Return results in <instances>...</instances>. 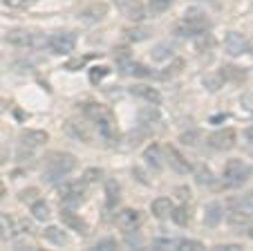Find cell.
Returning <instances> with one entry per match:
<instances>
[{
  "instance_id": "ee69618b",
  "label": "cell",
  "mask_w": 253,
  "mask_h": 251,
  "mask_svg": "<svg viewBox=\"0 0 253 251\" xmlns=\"http://www.w3.org/2000/svg\"><path fill=\"white\" fill-rule=\"evenodd\" d=\"M244 137H247L249 142L253 144V128H247V130H244Z\"/></svg>"
},
{
  "instance_id": "f546056e",
  "label": "cell",
  "mask_w": 253,
  "mask_h": 251,
  "mask_svg": "<svg viewBox=\"0 0 253 251\" xmlns=\"http://www.w3.org/2000/svg\"><path fill=\"white\" fill-rule=\"evenodd\" d=\"M172 56V50L170 45H157V48H153V58L155 61H166V58Z\"/></svg>"
},
{
  "instance_id": "60d3db41",
  "label": "cell",
  "mask_w": 253,
  "mask_h": 251,
  "mask_svg": "<svg viewBox=\"0 0 253 251\" xmlns=\"http://www.w3.org/2000/svg\"><path fill=\"white\" fill-rule=\"evenodd\" d=\"M126 36H128L130 41H141V38H146L148 34L141 32V29H132V32H126Z\"/></svg>"
},
{
  "instance_id": "bcb514c9",
  "label": "cell",
  "mask_w": 253,
  "mask_h": 251,
  "mask_svg": "<svg viewBox=\"0 0 253 251\" xmlns=\"http://www.w3.org/2000/svg\"><path fill=\"white\" fill-rule=\"evenodd\" d=\"M249 238H251V240H253V229H249Z\"/></svg>"
},
{
  "instance_id": "8992f818",
  "label": "cell",
  "mask_w": 253,
  "mask_h": 251,
  "mask_svg": "<svg viewBox=\"0 0 253 251\" xmlns=\"http://www.w3.org/2000/svg\"><path fill=\"white\" fill-rule=\"evenodd\" d=\"M115 7L121 11V16L134 23L146 18V7L141 5V0H115Z\"/></svg>"
},
{
  "instance_id": "d4e9b609",
  "label": "cell",
  "mask_w": 253,
  "mask_h": 251,
  "mask_svg": "<svg viewBox=\"0 0 253 251\" xmlns=\"http://www.w3.org/2000/svg\"><path fill=\"white\" fill-rule=\"evenodd\" d=\"M172 2H175V0H148V9H150V14L159 16V14L170 9Z\"/></svg>"
},
{
  "instance_id": "e575fe53",
  "label": "cell",
  "mask_w": 253,
  "mask_h": 251,
  "mask_svg": "<svg viewBox=\"0 0 253 251\" xmlns=\"http://www.w3.org/2000/svg\"><path fill=\"white\" fill-rule=\"evenodd\" d=\"M117 247H119L117 245V240H112V238H103V240L96 242L94 249L96 251H112V249H117Z\"/></svg>"
},
{
  "instance_id": "f35d334b",
  "label": "cell",
  "mask_w": 253,
  "mask_h": 251,
  "mask_svg": "<svg viewBox=\"0 0 253 251\" xmlns=\"http://www.w3.org/2000/svg\"><path fill=\"white\" fill-rule=\"evenodd\" d=\"M153 247H157V249H177V240H168V238H157V240L153 242Z\"/></svg>"
},
{
  "instance_id": "e0dca14e",
  "label": "cell",
  "mask_w": 253,
  "mask_h": 251,
  "mask_svg": "<svg viewBox=\"0 0 253 251\" xmlns=\"http://www.w3.org/2000/svg\"><path fill=\"white\" fill-rule=\"evenodd\" d=\"M16 238V222L11 215L0 213V240H14Z\"/></svg>"
},
{
  "instance_id": "7dc6e473",
  "label": "cell",
  "mask_w": 253,
  "mask_h": 251,
  "mask_svg": "<svg viewBox=\"0 0 253 251\" xmlns=\"http://www.w3.org/2000/svg\"><path fill=\"white\" fill-rule=\"evenodd\" d=\"M204 2H215V0H204Z\"/></svg>"
},
{
  "instance_id": "5bb4252c",
  "label": "cell",
  "mask_w": 253,
  "mask_h": 251,
  "mask_svg": "<svg viewBox=\"0 0 253 251\" xmlns=\"http://www.w3.org/2000/svg\"><path fill=\"white\" fill-rule=\"evenodd\" d=\"M150 211H153V215L157 220H166L172 213V202L168 198H157L153 202V206H150Z\"/></svg>"
},
{
  "instance_id": "52a82bcc",
  "label": "cell",
  "mask_w": 253,
  "mask_h": 251,
  "mask_svg": "<svg viewBox=\"0 0 253 251\" xmlns=\"http://www.w3.org/2000/svg\"><path fill=\"white\" fill-rule=\"evenodd\" d=\"M47 45L54 54H72L74 48H77V36L70 34V32H61V34H56V36L49 38Z\"/></svg>"
},
{
  "instance_id": "ba28073f",
  "label": "cell",
  "mask_w": 253,
  "mask_h": 251,
  "mask_svg": "<svg viewBox=\"0 0 253 251\" xmlns=\"http://www.w3.org/2000/svg\"><path fill=\"white\" fill-rule=\"evenodd\" d=\"M65 133L70 135V137L83 142V144H92V123H87V121L67 119V121H65Z\"/></svg>"
},
{
  "instance_id": "8fae6325",
  "label": "cell",
  "mask_w": 253,
  "mask_h": 251,
  "mask_svg": "<svg viewBox=\"0 0 253 251\" xmlns=\"http://www.w3.org/2000/svg\"><path fill=\"white\" fill-rule=\"evenodd\" d=\"M115 222H117V227L119 229H124L126 233H130V231H134V229L139 227L141 215H139V211H134V208H124L121 213H117Z\"/></svg>"
},
{
  "instance_id": "d6a6232c",
  "label": "cell",
  "mask_w": 253,
  "mask_h": 251,
  "mask_svg": "<svg viewBox=\"0 0 253 251\" xmlns=\"http://www.w3.org/2000/svg\"><path fill=\"white\" fill-rule=\"evenodd\" d=\"M177 249H184V251H200L204 249V245L197 240H177Z\"/></svg>"
},
{
  "instance_id": "d590c367",
  "label": "cell",
  "mask_w": 253,
  "mask_h": 251,
  "mask_svg": "<svg viewBox=\"0 0 253 251\" xmlns=\"http://www.w3.org/2000/svg\"><path fill=\"white\" fill-rule=\"evenodd\" d=\"M195 180L200 182V184H211V182H213V173H211L209 168H204V166H200V168H197Z\"/></svg>"
},
{
  "instance_id": "ab89813d",
  "label": "cell",
  "mask_w": 253,
  "mask_h": 251,
  "mask_svg": "<svg viewBox=\"0 0 253 251\" xmlns=\"http://www.w3.org/2000/svg\"><path fill=\"white\" fill-rule=\"evenodd\" d=\"M105 74H108V67H92L90 70V81H94L96 83V81H101Z\"/></svg>"
},
{
  "instance_id": "b9f144b4",
  "label": "cell",
  "mask_w": 253,
  "mask_h": 251,
  "mask_svg": "<svg viewBox=\"0 0 253 251\" xmlns=\"http://www.w3.org/2000/svg\"><path fill=\"white\" fill-rule=\"evenodd\" d=\"M7 7H25L29 5V2H34V0H2Z\"/></svg>"
},
{
  "instance_id": "f6af8a7d",
  "label": "cell",
  "mask_w": 253,
  "mask_h": 251,
  "mask_svg": "<svg viewBox=\"0 0 253 251\" xmlns=\"http://www.w3.org/2000/svg\"><path fill=\"white\" fill-rule=\"evenodd\" d=\"M5 193H7V191H5V184H2V180H0V200L5 198Z\"/></svg>"
},
{
  "instance_id": "7a4b0ae2",
  "label": "cell",
  "mask_w": 253,
  "mask_h": 251,
  "mask_svg": "<svg viewBox=\"0 0 253 251\" xmlns=\"http://www.w3.org/2000/svg\"><path fill=\"white\" fill-rule=\"evenodd\" d=\"M209 27H211L209 16L202 9H197V7H191V9H186L182 23L177 25V32L184 34V36H197V34H204Z\"/></svg>"
},
{
  "instance_id": "836d02e7",
  "label": "cell",
  "mask_w": 253,
  "mask_h": 251,
  "mask_svg": "<svg viewBox=\"0 0 253 251\" xmlns=\"http://www.w3.org/2000/svg\"><path fill=\"white\" fill-rule=\"evenodd\" d=\"M182 67H184V61H179V58H177V61L172 63V65H168V67H166V72H162L159 76H162V79H170V76H175L177 72L182 70Z\"/></svg>"
},
{
  "instance_id": "7bdbcfd3",
  "label": "cell",
  "mask_w": 253,
  "mask_h": 251,
  "mask_svg": "<svg viewBox=\"0 0 253 251\" xmlns=\"http://www.w3.org/2000/svg\"><path fill=\"white\" fill-rule=\"evenodd\" d=\"M217 249H220V251H240L242 247H240V245H220Z\"/></svg>"
},
{
  "instance_id": "4316f807",
  "label": "cell",
  "mask_w": 253,
  "mask_h": 251,
  "mask_svg": "<svg viewBox=\"0 0 253 251\" xmlns=\"http://www.w3.org/2000/svg\"><path fill=\"white\" fill-rule=\"evenodd\" d=\"M204 83L211 92H217V90H222V86H224V74H222V72L220 74H211L204 79Z\"/></svg>"
},
{
  "instance_id": "ffe728a7",
  "label": "cell",
  "mask_w": 253,
  "mask_h": 251,
  "mask_svg": "<svg viewBox=\"0 0 253 251\" xmlns=\"http://www.w3.org/2000/svg\"><path fill=\"white\" fill-rule=\"evenodd\" d=\"M105 11H108V7L105 5H99V2H94L92 7H87V9L81 11V18L85 20V23H96V20H101L105 16Z\"/></svg>"
},
{
  "instance_id": "277c9868",
  "label": "cell",
  "mask_w": 253,
  "mask_h": 251,
  "mask_svg": "<svg viewBox=\"0 0 253 251\" xmlns=\"http://www.w3.org/2000/svg\"><path fill=\"white\" fill-rule=\"evenodd\" d=\"M5 41L11 43V45H18V48H29V45H45L47 43L41 34L36 36V34L27 32V29H11V32H7Z\"/></svg>"
},
{
  "instance_id": "f1b7e54d",
  "label": "cell",
  "mask_w": 253,
  "mask_h": 251,
  "mask_svg": "<svg viewBox=\"0 0 253 251\" xmlns=\"http://www.w3.org/2000/svg\"><path fill=\"white\" fill-rule=\"evenodd\" d=\"M170 218L175 220L179 227H186L188 224V208L186 206H179V208H172V213H170Z\"/></svg>"
},
{
  "instance_id": "44dd1931",
  "label": "cell",
  "mask_w": 253,
  "mask_h": 251,
  "mask_svg": "<svg viewBox=\"0 0 253 251\" xmlns=\"http://www.w3.org/2000/svg\"><path fill=\"white\" fill-rule=\"evenodd\" d=\"M132 95L141 97V99L150 101V103H159V101H162V95H159L155 88H148V86H134L132 88Z\"/></svg>"
},
{
  "instance_id": "7402d4cb",
  "label": "cell",
  "mask_w": 253,
  "mask_h": 251,
  "mask_svg": "<svg viewBox=\"0 0 253 251\" xmlns=\"http://www.w3.org/2000/svg\"><path fill=\"white\" fill-rule=\"evenodd\" d=\"M43 236H45V240L52 242V245H58V247L67 245V236L61 231V229H56V227H47Z\"/></svg>"
},
{
  "instance_id": "83f0119b",
  "label": "cell",
  "mask_w": 253,
  "mask_h": 251,
  "mask_svg": "<svg viewBox=\"0 0 253 251\" xmlns=\"http://www.w3.org/2000/svg\"><path fill=\"white\" fill-rule=\"evenodd\" d=\"M222 74H224V79H231V81H244V76H247L242 67H233V65H224Z\"/></svg>"
},
{
  "instance_id": "9a60e30c",
  "label": "cell",
  "mask_w": 253,
  "mask_h": 251,
  "mask_svg": "<svg viewBox=\"0 0 253 251\" xmlns=\"http://www.w3.org/2000/svg\"><path fill=\"white\" fill-rule=\"evenodd\" d=\"M61 218H63V222H65L67 227L74 229V231H79L81 236H85V233H87V224H85V220H83L81 215L72 213V211H63Z\"/></svg>"
},
{
  "instance_id": "2e32d148",
  "label": "cell",
  "mask_w": 253,
  "mask_h": 251,
  "mask_svg": "<svg viewBox=\"0 0 253 251\" xmlns=\"http://www.w3.org/2000/svg\"><path fill=\"white\" fill-rule=\"evenodd\" d=\"M229 206L235 208V211H242L244 215L253 218V193L251 195H242V198H231Z\"/></svg>"
},
{
  "instance_id": "7c38bea8",
  "label": "cell",
  "mask_w": 253,
  "mask_h": 251,
  "mask_svg": "<svg viewBox=\"0 0 253 251\" xmlns=\"http://www.w3.org/2000/svg\"><path fill=\"white\" fill-rule=\"evenodd\" d=\"M47 139L49 137L45 130H23V133H20V148L32 151V148H36V146H43Z\"/></svg>"
},
{
  "instance_id": "9c48e42d",
  "label": "cell",
  "mask_w": 253,
  "mask_h": 251,
  "mask_svg": "<svg viewBox=\"0 0 253 251\" xmlns=\"http://www.w3.org/2000/svg\"><path fill=\"white\" fill-rule=\"evenodd\" d=\"M83 112H85V117L90 119L94 126H101V123H105V121H115V117H112V112L105 105H101V103H83Z\"/></svg>"
},
{
  "instance_id": "4fadbf2b",
  "label": "cell",
  "mask_w": 253,
  "mask_h": 251,
  "mask_svg": "<svg viewBox=\"0 0 253 251\" xmlns=\"http://www.w3.org/2000/svg\"><path fill=\"white\" fill-rule=\"evenodd\" d=\"M164 152H166V157H168L166 161L172 166V168H175L177 173H184V175H186V173H191V171H193V166L186 161V157L177 152V148L166 146V148H164Z\"/></svg>"
},
{
  "instance_id": "1f68e13d",
  "label": "cell",
  "mask_w": 253,
  "mask_h": 251,
  "mask_svg": "<svg viewBox=\"0 0 253 251\" xmlns=\"http://www.w3.org/2000/svg\"><path fill=\"white\" fill-rule=\"evenodd\" d=\"M39 195H41V193H39V189H25V191H20V193H18V200H20V202L34 204L36 200H41Z\"/></svg>"
},
{
  "instance_id": "74e56055",
  "label": "cell",
  "mask_w": 253,
  "mask_h": 251,
  "mask_svg": "<svg viewBox=\"0 0 253 251\" xmlns=\"http://www.w3.org/2000/svg\"><path fill=\"white\" fill-rule=\"evenodd\" d=\"M99 177H101L99 168H87V171L83 173V184H92V182H96Z\"/></svg>"
},
{
  "instance_id": "5b68a950",
  "label": "cell",
  "mask_w": 253,
  "mask_h": 251,
  "mask_svg": "<svg viewBox=\"0 0 253 251\" xmlns=\"http://www.w3.org/2000/svg\"><path fill=\"white\" fill-rule=\"evenodd\" d=\"M235 139H238V135H235L233 128H222L209 135V146L215 148V151H231L235 146Z\"/></svg>"
},
{
  "instance_id": "484cf974",
  "label": "cell",
  "mask_w": 253,
  "mask_h": 251,
  "mask_svg": "<svg viewBox=\"0 0 253 251\" xmlns=\"http://www.w3.org/2000/svg\"><path fill=\"white\" fill-rule=\"evenodd\" d=\"M249 222H251V218H249V215H244L242 211L231 208V213H229V224H231V227H247Z\"/></svg>"
},
{
  "instance_id": "d6986e66",
  "label": "cell",
  "mask_w": 253,
  "mask_h": 251,
  "mask_svg": "<svg viewBox=\"0 0 253 251\" xmlns=\"http://www.w3.org/2000/svg\"><path fill=\"white\" fill-rule=\"evenodd\" d=\"M204 222L209 227H217L222 222V204L220 202H211L204 211Z\"/></svg>"
},
{
  "instance_id": "603a6c76",
  "label": "cell",
  "mask_w": 253,
  "mask_h": 251,
  "mask_svg": "<svg viewBox=\"0 0 253 251\" xmlns=\"http://www.w3.org/2000/svg\"><path fill=\"white\" fill-rule=\"evenodd\" d=\"M32 213H34V218L39 220V222H45V220H49V206L43 202V200H36V202L32 204Z\"/></svg>"
},
{
  "instance_id": "cb8c5ba5",
  "label": "cell",
  "mask_w": 253,
  "mask_h": 251,
  "mask_svg": "<svg viewBox=\"0 0 253 251\" xmlns=\"http://www.w3.org/2000/svg\"><path fill=\"white\" fill-rule=\"evenodd\" d=\"M105 193H108V208L117 206V202H119V184H117V180H110L108 184H105Z\"/></svg>"
},
{
  "instance_id": "8d00e7d4",
  "label": "cell",
  "mask_w": 253,
  "mask_h": 251,
  "mask_svg": "<svg viewBox=\"0 0 253 251\" xmlns=\"http://www.w3.org/2000/svg\"><path fill=\"white\" fill-rule=\"evenodd\" d=\"M179 142L182 144H186V146H195L197 142H200V133H182V137H179Z\"/></svg>"
},
{
  "instance_id": "6da1fadb",
  "label": "cell",
  "mask_w": 253,
  "mask_h": 251,
  "mask_svg": "<svg viewBox=\"0 0 253 251\" xmlns=\"http://www.w3.org/2000/svg\"><path fill=\"white\" fill-rule=\"evenodd\" d=\"M74 166H77V157L70 155V152H61V151L47 152L45 155V182L54 184L63 175H67Z\"/></svg>"
},
{
  "instance_id": "4dcf8cb0",
  "label": "cell",
  "mask_w": 253,
  "mask_h": 251,
  "mask_svg": "<svg viewBox=\"0 0 253 251\" xmlns=\"http://www.w3.org/2000/svg\"><path fill=\"white\" fill-rule=\"evenodd\" d=\"M126 72H130V74H134V76H148L150 72H148V67L146 65H141V63H126Z\"/></svg>"
},
{
  "instance_id": "ac0fdd59",
  "label": "cell",
  "mask_w": 253,
  "mask_h": 251,
  "mask_svg": "<svg viewBox=\"0 0 253 251\" xmlns=\"http://www.w3.org/2000/svg\"><path fill=\"white\" fill-rule=\"evenodd\" d=\"M143 159L148 161L153 168H162V166H164V151H162V146L150 144V146L146 148V152H143Z\"/></svg>"
},
{
  "instance_id": "3957f363",
  "label": "cell",
  "mask_w": 253,
  "mask_h": 251,
  "mask_svg": "<svg viewBox=\"0 0 253 251\" xmlns=\"http://www.w3.org/2000/svg\"><path fill=\"white\" fill-rule=\"evenodd\" d=\"M249 175H251V168H249L242 159H229V161H226V166H224V180H226V184L240 186V184H244V182L249 180Z\"/></svg>"
},
{
  "instance_id": "30bf717a",
  "label": "cell",
  "mask_w": 253,
  "mask_h": 251,
  "mask_svg": "<svg viewBox=\"0 0 253 251\" xmlns=\"http://www.w3.org/2000/svg\"><path fill=\"white\" fill-rule=\"evenodd\" d=\"M224 50L231 54V56H240V54H244L249 50V41L244 34L240 32H229L224 38Z\"/></svg>"
}]
</instances>
